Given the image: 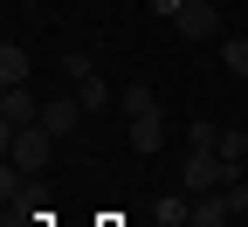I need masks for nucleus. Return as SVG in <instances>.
Wrapping results in <instances>:
<instances>
[{
	"instance_id": "1",
	"label": "nucleus",
	"mask_w": 248,
	"mask_h": 227,
	"mask_svg": "<svg viewBox=\"0 0 248 227\" xmlns=\"http://www.w3.org/2000/svg\"><path fill=\"white\" fill-rule=\"evenodd\" d=\"M179 179H186V193H221V186H228V158H221V151H207V145H186Z\"/></svg>"
},
{
	"instance_id": "2",
	"label": "nucleus",
	"mask_w": 248,
	"mask_h": 227,
	"mask_svg": "<svg viewBox=\"0 0 248 227\" xmlns=\"http://www.w3.org/2000/svg\"><path fill=\"white\" fill-rule=\"evenodd\" d=\"M48 151H55V138L42 131V124L7 131V166H21V172H42V166H48Z\"/></svg>"
},
{
	"instance_id": "3",
	"label": "nucleus",
	"mask_w": 248,
	"mask_h": 227,
	"mask_svg": "<svg viewBox=\"0 0 248 227\" xmlns=\"http://www.w3.org/2000/svg\"><path fill=\"white\" fill-rule=\"evenodd\" d=\"M172 21H179V35H193V42L221 35V7H214V0H172Z\"/></svg>"
},
{
	"instance_id": "4",
	"label": "nucleus",
	"mask_w": 248,
	"mask_h": 227,
	"mask_svg": "<svg viewBox=\"0 0 248 227\" xmlns=\"http://www.w3.org/2000/svg\"><path fill=\"white\" fill-rule=\"evenodd\" d=\"M28 124H42V104L28 90H0V138H7V131H28Z\"/></svg>"
},
{
	"instance_id": "5",
	"label": "nucleus",
	"mask_w": 248,
	"mask_h": 227,
	"mask_svg": "<svg viewBox=\"0 0 248 227\" xmlns=\"http://www.w3.org/2000/svg\"><path fill=\"white\" fill-rule=\"evenodd\" d=\"M76 117H83L76 96H55V104H42V131H48V138H69V131H76Z\"/></svg>"
},
{
	"instance_id": "6",
	"label": "nucleus",
	"mask_w": 248,
	"mask_h": 227,
	"mask_svg": "<svg viewBox=\"0 0 248 227\" xmlns=\"http://www.w3.org/2000/svg\"><path fill=\"white\" fill-rule=\"evenodd\" d=\"M159 145H166V117H159V110H152V117H131V151L152 158Z\"/></svg>"
},
{
	"instance_id": "7",
	"label": "nucleus",
	"mask_w": 248,
	"mask_h": 227,
	"mask_svg": "<svg viewBox=\"0 0 248 227\" xmlns=\"http://www.w3.org/2000/svg\"><path fill=\"white\" fill-rule=\"evenodd\" d=\"M0 90H28V48H0Z\"/></svg>"
},
{
	"instance_id": "8",
	"label": "nucleus",
	"mask_w": 248,
	"mask_h": 227,
	"mask_svg": "<svg viewBox=\"0 0 248 227\" xmlns=\"http://www.w3.org/2000/svg\"><path fill=\"white\" fill-rule=\"evenodd\" d=\"M214 151L228 158V179H241V158H248V131H241V124H228V131H221V145H214Z\"/></svg>"
},
{
	"instance_id": "9",
	"label": "nucleus",
	"mask_w": 248,
	"mask_h": 227,
	"mask_svg": "<svg viewBox=\"0 0 248 227\" xmlns=\"http://www.w3.org/2000/svg\"><path fill=\"white\" fill-rule=\"evenodd\" d=\"M117 104H124V117H152V110H159V96H152V83H124Z\"/></svg>"
},
{
	"instance_id": "10",
	"label": "nucleus",
	"mask_w": 248,
	"mask_h": 227,
	"mask_svg": "<svg viewBox=\"0 0 248 227\" xmlns=\"http://www.w3.org/2000/svg\"><path fill=\"white\" fill-rule=\"evenodd\" d=\"M228 213H234V207H228V186H221V193H200V200H193V220H207V227H221Z\"/></svg>"
},
{
	"instance_id": "11",
	"label": "nucleus",
	"mask_w": 248,
	"mask_h": 227,
	"mask_svg": "<svg viewBox=\"0 0 248 227\" xmlns=\"http://www.w3.org/2000/svg\"><path fill=\"white\" fill-rule=\"evenodd\" d=\"M76 104H83V110H104V104H110V83H104V76H83V83H76Z\"/></svg>"
},
{
	"instance_id": "12",
	"label": "nucleus",
	"mask_w": 248,
	"mask_h": 227,
	"mask_svg": "<svg viewBox=\"0 0 248 227\" xmlns=\"http://www.w3.org/2000/svg\"><path fill=\"white\" fill-rule=\"evenodd\" d=\"M221 62H228V76H241L248 83V42L234 35V42H221Z\"/></svg>"
},
{
	"instance_id": "13",
	"label": "nucleus",
	"mask_w": 248,
	"mask_h": 227,
	"mask_svg": "<svg viewBox=\"0 0 248 227\" xmlns=\"http://www.w3.org/2000/svg\"><path fill=\"white\" fill-rule=\"evenodd\" d=\"M186 145H207V151H214V145H221V124H207V117H193V124H186Z\"/></svg>"
},
{
	"instance_id": "14",
	"label": "nucleus",
	"mask_w": 248,
	"mask_h": 227,
	"mask_svg": "<svg viewBox=\"0 0 248 227\" xmlns=\"http://www.w3.org/2000/svg\"><path fill=\"white\" fill-rule=\"evenodd\" d=\"M62 76H69V83H83V76H97V62H90V55H76V48H69V55H62Z\"/></svg>"
},
{
	"instance_id": "15",
	"label": "nucleus",
	"mask_w": 248,
	"mask_h": 227,
	"mask_svg": "<svg viewBox=\"0 0 248 227\" xmlns=\"http://www.w3.org/2000/svg\"><path fill=\"white\" fill-rule=\"evenodd\" d=\"M228 207H234V213H248V186H241V179H228Z\"/></svg>"
}]
</instances>
